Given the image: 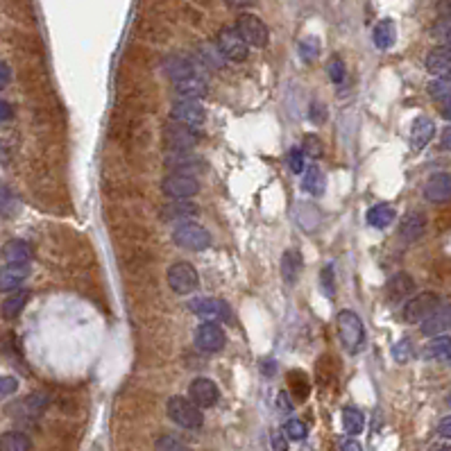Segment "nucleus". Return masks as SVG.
Segmentation results:
<instances>
[{
  "mask_svg": "<svg viewBox=\"0 0 451 451\" xmlns=\"http://www.w3.org/2000/svg\"><path fill=\"white\" fill-rule=\"evenodd\" d=\"M166 411H168V418L182 429L195 431L204 424L202 408H197V406L191 399H186V397H170L166 404Z\"/></svg>",
  "mask_w": 451,
  "mask_h": 451,
  "instance_id": "obj_1",
  "label": "nucleus"
},
{
  "mask_svg": "<svg viewBox=\"0 0 451 451\" xmlns=\"http://www.w3.org/2000/svg\"><path fill=\"white\" fill-rule=\"evenodd\" d=\"M336 324H338V336H340V342L342 347L347 351H358L360 345H363L365 340V327H363V320L358 318L354 311H340L338 318H336Z\"/></svg>",
  "mask_w": 451,
  "mask_h": 451,
  "instance_id": "obj_2",
  "label": "nucleus"
},
{
  "mask_svg": "<svg viewBox=\"0 0 451 451\" xmlns=\"http://www.w3.org/2000/svg\"><path fill=\"white\" fill-rule=\"evenodd\" d=\"M200 143V134H197L193 128L182 123L170 121L164 125V146L173 152H188L191 148H195Z\"/></svg>",
  "mask_w": 451,
  "mask_h": 451,
  "instance_id": "obj_3",
  "label": "nucleus"
},
{
  "mask_svg": "<svg viewBox=\"0 0 451 451\" xmlns=\"http://www.w3.org/2000/svg\"><path fill=\"white\" fill-rule=\"evenodd\" d=\"M173 240H175V245L184 247V250L200 252L211 245V234L197 222H182L179 227H175Z\"/></svg>",
  "mask_w": 451,
  "mask_h": 451,
  "instance_id": "obj_4",
  "label": "nucleus"
},
{
  "mask_svg": "<svg viewBox=\"0 0 451 451\" xmlns=\"http://www.w3.org/2000/svg\"><path fill=\"white\" fill-rule=\"evenodd\" d=\"M197 284H200V277H197V270L186 263V261H177L175 266L168 268V286L170 291L177 295H191Z\"/></svg>",
  "mask_w": 451,
  "mask_h": 451,
  "instance_id": "obj_5",
  "label": "nucleus"
},
{
  "mask_svg": "<svg viewBox=\"0 0 451 451\" xmlns=\"http://www.w3.org/2000/svg\"><path fill=\"white\" fill-rule=\"evenodd\" d=\"M236 32L240 34L247 46H254V48H266L270 41L266 23L254 14H240L236 21Z\"/></svg>",
  "mask_w": 451,
  "mask_h": 451,
  "instance_id": "obj_6",
  "label": "nucleus"
},
{
  "mask_svg": "<svg viewBox=\"0 0 451 451\" xmlns=\"http://www.w3.org/2000/svg\"><path fill=\"white\" fill-rule=\"evenodd\" d=\"M161 191L168 197H173V200H186V197L197 195L200 184H197V179L188 173H173L161 182Z\"/></svg>",
  "mask_w": 451,
  "mask_h": 451,
  "instance_id": "obj_7",
  "label": "nucleus"
},
{
  "mask_svg": "<svg viewBox=\"0 0 451 451\" xmlns=\"http://www.w3.org/2000/svg\"><path fill=\"white\" fill-rule=\"evenodd\" d=\"M438 304H440V297L431 291L415 295L404 306V320L406 322H424L433 311H436Z\"/></svg>",
  "mask_w": 451,
  "mask_h": 451,
  "instance_id": "obj_8",
  "label": "nucleus"
},
{
  "mask_svg": "<svg viewBox=\"0 0 451 451\" xmlns=\"http://www.w3.org/2000/svg\"><path fill=\"white\" fill-rule=\"evenodd\" d=\"M224 331L218 322H202L195 331V345L204 354H218V351L224 347Z\"/></svg>",
  "mask_w": 451,
  "mask_h": 451,
  "instance_id": "obj_9",
  "label": "nucleus"
},
{
  "mask_svg": "<svg viewBox=\"0 0 451 451\" xmlns=\"http://www.w3.org/2000/svg\"><path fill=\"white\" fill-rule=\"evenodd\" d=\"M218 50L229 61H245L247 59V43L236 32V28H222L218 32Z\"/></svg>",
  "mask_w": 451,
  "mask_h": 451,
  "instance_id": "obj_10",
  "label": "nucleus"
},
{
  "mask_svg": "<svg viewBox=\"0 0 451 451\" xmlns=\"http://www.w3.org/2000/svg\"><path fill=\"white\" fill-rule=\"evenodd\" d=\"M188 399H191L197 408H211V406L218 404L220 390L211 379L200 376V379H193V383L188 385Z\"/></svg>",
  "mask_w": 451,
  "mask_h": 451,
  "instance_id": "obj_11",
  "label": "nucleus"
},
{
  "mask_svg": "<svg viewBox=\"0 0 451 451\" xmlns=\"http://www.w3.org/2000/svg\"><path fill=\"white\" fill-rule=\"evenodd\" d=\"M195 315L204 318V322H220V320H229V306L222 300H211V297H197L191 304H188Z\"/></svg>",
  "mask_w": 451,
  "mask_h": 451,
  "instance_id": "obj_12",
  "label": "nucleus"
},
{
  "mask_svg": "<svg viewBox=\"0 0 451 451\" xmlns=\"http://www.w3.org/2000/svg\"><path fill=\"white\" fill-rule=\"evenodd\" d=\"M170 116H173L175 123L188 125V128H197V125H202L204 119H206L204 107L197 100H179V102H175Z\"/></svg>",
  "mask_w": 451,
  "mask_h": 451,
  "instance_id": "obj_13",
  "label": "nucleus"
},
{
  "mask_svg": "<svg viewBox=\"0 0 451 451\" xmlns=\"http://www.w3.org/2000/svg\"><path fill=\"white\" fill-rule=\"evenodd\" d=\"M424 197L433 204H445L451 200V175L449 173H436L427 179L424 184Z\"/></svg>",
  "mask_w": 451,
  "mask_h": 451,
  "instance_id": "obj_14",
  "label": "nucleus"
},
{
  "mask_svg": "<svg viewBox=\"0 0 451 451\" xmlns=\"http://www.w3.org/2000/svg\"><path fill=\"white\" fill-rule=\"evenodd\" d=\"M447 329H451V304H438L427 320L422 322V333L424 336H442Z\"/></svg>",
  "mask_w": 451,
  "mask_h": 451,
  "instance_id": "obj_15",
  "label": "nucleus"
},
{
  "mask_svg": "<svg viewBox=\"0 0 451 451\" xmlns=\"http://www.w3.org/2000/svg\"><path fill=\"white\" fill-rule=\"evenodd\" d=\"M427 70L436 77H451V48L436 46L427 55Z\"/></svg>",
  "mask_w": 451,
  "mask_h": 451,
  "instance_id": "obj_16",
  "label": "nucleus"
},
{
  "mask_svg": "<svg viewBox=\"0 0 451 451\" xmlns=\"http://www.w3.org/2000/svg\"><path fill=\"white\" fill-rule=\"evenodd\" d=\"M30 268L28 266H12L7 263L0 268V293H14L19 291V286L28 279Z\"/></svg>",
  "mask_w": 451,
  "mask_h": 451,
  "instance_id": "obj_17",
  "label": "nucleus"
},
{
  "mask_svg": "<svg viewBox=\"0 0 451 451\" xmlns=\"http://www.w3.org/2000/svg\"><path fill=\"white\" fill-rule=\"evenodd\" d=\"M0 254H3V259L12 266H28L32 259V247H30V243L14 238L10 243H5Z\"/></svg>",
  "mask_w": 451,
  "mask_h": 451,
  "instance_id": "obj_18",
  "label": "nucleus"
},
{
  "mask_svg": "<svg viewBox=\"0 0 451 451\" xmlns=\"http://www.w3.org/2000/svg\"><path fill=\"white\" fill-rule=\"evenodd\" d=\"M427 229V215L422 211H408L399 222V236L404 240H418Z\"/></svg>",
  "mask_w": 451,
  "mask_h": 451,
  "instance_id": "obj_19",
  "label": "nucleus"
},
{
  "mask_svg": "<svg viewBox=\"0 0 451 451\" xmlns=\"http://www.w3.org/2000/svg\"><path fill=\"white\" fill-rule=\"evenodd\" d=\"M433 134H436V123H433L431 119H427V116L415 119L411 125V148L422 150L433 139Z\"/></svg>",
  "mask_w": 451,
  "mask_h": 451,
  "instance_id": "obj_20",
  "label": "nucleus"
},
{
  "mask_svg": "<svg viewBox=\"0 0 451 451\" xmlns=\"http://www.w3.org/2000/svg\"><path fill=\"white\" fill-rule=\"evenodd\" d=\"M175 91L182 100H200V98H204L206 91H209V86H206L202 77L193 75V77H186V79L175 82Z\"/></svg>",
  "mask_w": 451,
  "mask_h": 451,
  "instance_id": "obj_21",
  "label": "nucleus"
},
{
  "mask_svg": "<svg viewBox=\"0 0 451 451\" xmlns=\"http://www.w3.org/2000/svg\"><path fill=\"white\" fill-rule=\"evenodd\" d=\"M164 70H166V75H170L175 79V82H179V79H186V77H193L195 75V70H193V64L188 61L186 57H166L164 61Z\"/></svg>",
  "mask_w": 451,
  "mask_h": 451,
  "instance_id": "obj_22",
  "label": "nucleus"
},
{
  "mask_svg": "<svg viewBox=\"0 0 451 451\" xmlns=\"http://www.w3.org/2000/svg\"><path fill=\"white\" fill-rule=\"evenodd\" d=\"M424 358L429 360H451V336H436L424 347Z\"/></svg>",
  "mask_w": 451,
  "mask_h": 451,
  "instance_id": "obj_23",
  "label": "nucleus"
},
{
  "mask_svg": "<svg viewBox=\"0 0 451 451\" xmlns=\"http://www.w3.org/2000/svg\"><path fill=\"white\" fill-rule=\"evenodd\" d=\"M302 257H300V252H295V250H288L284 252V257H282V277H284V282L286 284H295L297 282V277H300L302 273Z\"/></svg>",
  "mask_w": 451,
  "mask_h": 451,
  "instance_id": "obj_24",
  "label": "nucleus"
},
{
  "mask_svg": "<svg viewBox=\"0 0 451 451\" xmlns=\"http://www.w3.org/2000/svg\"><path fill=\"white\" fill-rule=\"evenodd\" d=\"M415 288V282L411 279V275L406 273H397L390 282H388V295H390V300L397 302V300H404V297H408Z\"/></svg>",
  "mask_w": 451,
  "mask_h": 451,
  "instance_id": "obj_25",
  "label": "nucleus"
},
{
  "mask_svg": "<svg viewBox=\"0 0 451 451\" xmlns=\"http://www.w3.org/2000/svg\"><path fill=\"white\" fill-rule=\"evenodd\" d=\"M397 37V30H395V23L390 19H383L374 25V32H372V39H374V46L379 50H388L395 43Z\"/></svg>",
  "mask_w": 451,
  "mask_h": 451,
  "instance_id": "obj_26",
  "label": "nucleus"
},
{
  "mask_svg": "<svg viewBox=\"0 0 451 451\" xmlns=\"http://www.w3.org/2000/svg\"><path fill=\"white\" fill-rule=\"evenodd\" d=\"M28 300H30V291H14V293L3 302V318H5V320L19 318L21 311L25 309V304H28Z\"/></svg>",
  "mask_w": 451,
  "mask_h": 451,
  "instance_id": "obj_27",
  "label": "nucleus"
},
{
  "mask_svg": "<svg viewBox=\"0 0 451 451\" xmlns=\"http://www.w3.org/2000/svg\"><path fill=\"white\" fill-rule=\"evenodd\" d=\"M395 218H397L395 209L390 204H385V202L376 204V206H372V209L367 211V222L372 224V227H376V229H385L388 224H392Z\"/></svg>",
  "mask_w": 451,
  "mask_h": 451,
  "instance_id": "obj_28",
  "label": "nucleus"
},
{
  "mask_svg": "<svg viewBox=\"0 0 451 451\" xmlns=\"http://www.w3.org/2000/svg\"><path fill=\"white\" fill-rule=\"evenodd\" d=\"M32 442L21 431H7L0 436V451H30Z\"/></svg>",
  "mask_w": 451,
  "mask_h": 451,
  "instance_id": "obj_29",
  "label": "nucleus"
},
{
  "mask_svg": "<svg viewBox=\"0 0 451 451\" xmlns=\"http://www.w3.org/2000/svg\"><path fill=\"white\" fill-rule=\"evenodd\" d=\"M342 427H345L349 436H358V433L365 429V415L358 408H354V406H347V408L342 411Z\"/></svg>",
  "mask_w": 451,
  "mask_h": 451,
  "instance_id": "obj_30",
  "label": "nucleus"
},
{
  "mask_svg": "<svg viewBox=\"0 0 451 451\" xmlns=\"http://www.w3.org/2000/svg\"><path fill=\"white\" fill-rule=\"evenodd\" d=\"M324 184H327V177L318 168V166H311L306 168L304 173V191H309L311 195H322L324 193Z\"/></svg>",
  "mask_w": 451,
  "mask_h": 451,
  "instance_id": "obj_31",
  "label": "nucleus"
},
{
  "mask_svg": "<svg viewBox=\"0 0 451 451\" xmlns=\"http://www.w3.org/2000/svg\"><path fill=\"white\" fill-rule=\"evenodd\" d=\"M429 95H431L436 102H442V107L451 105V77H438V79H433V82L429 84Z\"/></svg>",
  "mask_w": 451,
  "mask_h": 451,
  "instance_id": "obj_32",
  "label": "nucleus"
},
{
  "mask_svg": "<svg viewBox=\"0 0 451 451\" xmlns=\"http://www.w3.org/2000/svg\"><path fill=\"white\" fill-rule=\"evenodd\" d=\"M46 406H48V397L37 392V395L28 397V399H23L21 408H23L25 415H28V418H37V415L43 413V408H46Z\"/></svg>",
  "mask_w": 451,
  "mask_h": 451,
  "instance_id": "obj_33",
  "label": "nucleus"
},
{
  "mask_svg": "<svg viewBox=\"0 0 451 451\" xmlns=\"http://www.w3.org/2000/svg\"><path fill=\"white\" fill-rule=\"evenodd\" d=\"M431 37L436 39V41L440 43V46L451 48V21H449V19H440V21L433 23Z\"/></svg>",
  "mask_w": 451,
  "mask_h": 451,
  "instance_id": "obj_34",
  "label": "nucleus"
},
{
  "mask_svg": "<svg viewBox=\"0 0 451 451\" xmlns=\"http://www.w3.org/2000/svg\"><path fill=\"white\" fill-rule=\"evenodd\" d=\"M19 209V200H16V195L12 193V188L0 182V213L3 215H12Z\"/></svg>",
  "mask_w": 451,
  "mask_h": 451,
  "instance_id": "obj_35",
  "label": "nucleus"
},
{
  "mask_svg": "<svg viewBox=\"0 0 451 451\" xmlns=\"http://www.w3.org/2000/svg\"><path fill=\"white\" fill-rule=\"evenodd\" d=\"M327 73H329V77H331V82H333V84H342V82H345V75H347L345 61H342L338 55H336V57H331V59H329V64H327Z\"/></svg>",
  "mask_w": 451,
  "mask_h": 451,
  "instance_id": "obj_36",
  "label": "nucleus"
},
{
  "mask_svg": "<svg viewBox=\"0 0 451 451\" xmlns=\"http://www.w3.org/2000/svg\"><path fill=\"white\" fill-rule=\"evenodd\" d=\"M200 57L206 66H211V68H220L224 64V57L220 55V50H215L211 43H204V46H200Z\"/></svg>",
  "mask_w": 451,
  "mask_h": 451,
  "instance_id": "obj_37",
  "label": "nucleus"
},
{
  "mask_svg": "<svg viewBox=\"0 0 451 451\" xmlns=\"http://www.w3.org/2000/svg\"><path fill=\"white\" fill-rule=\"evenodd\" d=\"M302 152H304V157H311V159H320L322 157V141L315 137V134H306L304 137V143H302Z\"/></svg>",
  "mask_w": 451,
  "mask_h": 451,
  "instance_id": "obj_38",
  "label": "nucleus"
},
{
  "mask_svg": "<svg viewBox=\"0 0 451 451\" xmlns=\"http://www.w3.org/2000/svg\"><path fill=\"white\" fill-rule=\"evenodd\" d=\"M318 52H320V41L315 37H306L300 41V55L306 61H313L315 57H318Z\"/></svg>",
  "mask_w": 451,
  "mask_h": 451,
  "instance_id": "obj_39",
  "label": "nucleus"
},
{
  "mask_svg": "<svg viewBox=\"0 0 451 451\" xmlns=\"http://www.w3.org/2000/svg\"><path fill=\"white\" fill-rule=\"evenodd\" d=\"M157 451H188V447L175 436H161L157 440Z\"/></svg>",
  "mask_w": 451,
  "mask_h": 451,
  "instance_id": "obj_40",
  "label": "nucleus"
},
{
  "mask_svg": "<svg viewBox=\"0 0 451 451\" xmlns=\"http://www.w3.org/2000/svg\"><path fill=\"white\" fill-rule=\"evenodd\" d=\"M284 431H286V436L291 440H304L306 438V427L300 420H288Z\"/></svg>",
  "mask_w": 451,
  "mask_h": 451,
  "instance_id": "obj_41",
  "label": "nucleus"
},
{
  "mask_svg": "<svg viewBox=\"0 0 451 451\" xmlns=\"http://www.w3.org/2000/svg\"><path fill=\"white\" fill-rule=\"evenodd\" d=\"M392 356H395L397 363H406V360L411 358V340L404 338V340L397 342V345L392 347Z\"/></svg>",
  "mask_w": 451,
  "mask_h": 451,
  "instance_id": "obj_42",
  "label": "nucleus"
},
{
  "mask_svg": "<svg viewBox=\"0 0 451 451\" xmlns=\"http://www.w3.org/2000/svg\"><path fill=\"white\" fill-rule=\"evenodd\" d=\"M16 390H19V381H16L14 376L0 374V399H5V397H12Z\"/></svg>",
  "mask_w": 451,
  "mask_h": 451,
  "instance_id": "obj_43",
  "label": "nucleus"
},
{
  "mask_svg": "<svg viewBox=\"0 0 451 451\" xmlns=\"http://www.w3.org/2000/svg\"><path fill=\"white\" fill-rule=\"evenodd\" d=\"M320 286H322V291L327 297L333 295V268L327 266L322 270V275H320Z\"/></svg>",
  "mask_w": 451,
  "mask_h": 451,
  "instance_id": "obj_44",
  "label": "nucleus"
},
{
  "mask_svg": "<svg viewBox=\"0 0 451 451\" xmlns=\"http://www.w3.org/2000/svg\"><path fill=\"white\" fill-rule=\"evenodd\" d=\"M288 164H291V170H293V173L300 175L302 170L306 168V166H304V152H302V150H297V148H295V150H291V155H288Z\"/></svg>",
  "mask_w": 451,
  "mask_h": 451,
  "instance_id": "obj_45",
  "label": "nucleus"
},
{
  "mask_svg": "<svg viewBox=\"0 0 451 451\" xmlns=\"http://www.w3.org/2000/svg\"><path fill=\"white\" fill-rule=\"evenodd\" d=\"M311 121L315 125H320V123L327 121V107H324L322 102H313L311 105Z\"/></svg>",
  "mask_w": 451,
  "mask_h": 451,
  "instance_id": "obj_46",
  "label": "nucleus"
},
{
  "mask_svg": "<svg viewBox=\"0 0 451 451\" xmlns=\"http://www.w3.org/2000/svg\"><path fill=\"white\" fill-rule=\"evenodd\" d=\"M166 213H173L175 218H182V215H191V213H195V206H191V204H184V202H175L170 209L166 211Z\"/></svg>",
  "mask_w": 451,
  "mask_h": 451,
  "instance_id": "obj_47",
  "label": "nucleus"
},
{
  "mask_svg": "<svg viewBox=\"0 0 451 451\" xmlns=\"http://www.w3.org/2000/svg\"><path fill=\"white\" fill-rule=\"evenodd\" d=\"M273 449L275 451H286L288 449V442L284 438V431H275L273 433Z\"/></svg>",
  "mask_w": 451,
  "mask_h": 451,
  "instance_id": "obj_48",
  "label": "nucleus"
},
{
  "mask_svg": "<svg viewBox=\"0 0 451 451\" xmlns=\"http://www.w3.org/2000/svg\"><path fill=\"white\" fill-rule=\"evenodd\" d=\"M436 10L440 14V19H449L451 21V0H438Z\"/></svg>",
  "mask_w": 451,
  "mask_h": 451,
  "instance_id": "obj_49",
  "label": "nucleus"
},
{
  "mask_svg": "<svg viewBox=\"0 0 451 451\" xmlns=\"http://www.w3.org/2000/svg\"><path fill=\"white\" fill-rule=\"evenodd\" d=\"M10 79H12L10 66H7L5 61H0V89H5L7 84H10Z\"/></svg>",
  "mask_w": 451,
  "mask_h": 451,
  "instance_id": "obj_50",
  "label": "nucleus"
},
{
  "mask_svg": "<svg viewBox=\"0 0 451 451\" xmlns=\"http://www.w3.org/2000/svg\"><path fill=\"white\" fill-rule=\"evenodd\" d=\"M438 433H440L442 438H449V440H451V415H449V418H442V420H440Z\"/></svg>",
  "mask_w": 451,
  "mask_h": 451,
  "instance_id": "obj_51",
  "label": "nucleus"
},
{
  "mask_svg": "<svg viewBox=\"0 0 451 451\" xmlns=\"http://www.w3.org/2000/svg\"><path fill=\"white\" fill-rule=\"evenodd\" d=\"M277 406L282 411H291L293 408V404H291V399H288V395L286 392H279V397H277Z\"/></svg>",
  "mask_w": 451,
  "mask_h": 451,
  "instance_id": "obj_52",
  "label": "nucleus"
},
{
  "mask_svg": "<svg viewBox=\"0 0 451 451\" xmlns=\"http://www.w3.org/2000/svg\"><path fill=\"white\" fill-rule=\"evenodd\" d=\"M12 119V107L5 100H0V121H10Z\"/></svg>",
  "mask_w": 451,
  "mask_h": 451,
  "instance_id": "obj_53",
  "label": "nucleus"
},
{
  "mask_svg": "<svg viewBox=\"0 0 451 451\" xmlns=\"http://www.w3.org/2000/svg\"><path fill=\"white\" fill-rule=\"evenodd\" d=\"M342 451H363L358 440H347L345 445H342Z\"/></svg>",
  "mask_w": 451,
  "mask_h": 451,
  "instance_id": "obj_54",
  "label": "nucleus"
},
{
  "mask_svg": "<svg viewBox=\"0 0 451 451\" xmlns=\"http://www.w3.org/2000/svg\"><path fill=\"white\" fill-rule=\"evenodd\" d=\"M442 148L451 152V125H449L445 132H442Z\"/></svg>",
  "mask_w": 451,
  "mask_h": 451,
  "instance_id": "obj_55",
  "label": "nucleus"
},
{
  "mask_svg": "<svg viewBox=\"0 0 451 451\" xmlns=\"http://www.w3.org/2000/svg\"><path fill=\"white\" fill-rule=\"evenodd\" d=\"M254 3L257 0H227V5H231V7H252Z\"/></svg>",
  "mask_w": 451,
  "mask_h": 451,
  "instance_id": "obj_56",
  "label": "nucleus"
},
{
  "mask_svg": "<svg viewBox=\"0 0 451 451\" xmlns=\"http://www.w3.org/2000/svg\"><path fill=\"white\" fill-rule=\"evenodd\" d=\"M442 116H445L447 121H451V105H445V107H442Z\"/></svg>",
  "mask_w": 451,
  "mask_h": 451,
  "instance_id": "obj_57",
  "label": "nucleus"
},
{
  "mask_svg": "<svg viewBox=\"0 0 451 451\" xmlns=\"http://www.w3.org/2000/svg\"><path fill=\"white\" fill-rule=\"evenodd\" d=\"M438 451H451V447H442V449H438Z\"/></svg>",
  "mask_w": 451,
  "mask_h": 451,
  "instance_id": "obj_58",
  "label": "nucleus"
},
{
  "mask_svg": "<svg viewBox=\"0 0 451 451\" xmlns=\"http://www.w3.org/2000/svg\"><path fill=\"white\" fill-rule=\"evenodd\" d=\"M447 404H449V406H451V395H449V397H447Z\"/></svg>",
  "mask_w": 451,
  "mask_h": 451,
  "instance_id": "obj_59",
  "label": "nucleus"
}]
</instances>
